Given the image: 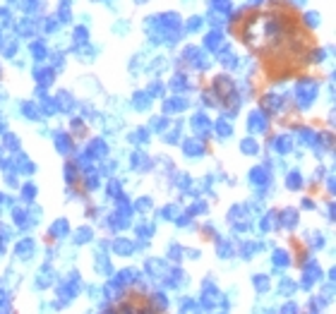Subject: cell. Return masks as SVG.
<instances>
[{
  "label": "cell",
  "mask_w": 336,
  "mask_h": 314,
  "mask_svg": "<svg viewBox=\"0 0 336 314\" xmlns=\"http://www.w3.org/2000/svg\"><path fill=\"white\" fill-rule=\"evenodd\" d=\"M231 29L254 56L262 58L264 72L272 82L291 79L312 63L315 36L283 0H272L267 10L243 8L233 17Z\"/></svg>",
  "instance_id": "1"
},
{
  "label": "cell",
  "mask_w": 336,
  "mask_h": 314,
  "mask_svg": "<svg viewBox=\"0 0 336 314\" xmlns=\"http://www.w3.org/2000/svg\"><path fill=\"white\" fill-rule=\"evenodd\" d=\"M295 96H298V106L300 108H310L312 101L317 99V82L315 79H303L295 89Z\"/></svg>",
  "instance_id": "2"
},
{
  "label": "cell",
  "mask_w": 336,
  "mask_h": 314,
  "mask_svg": "<svg viewBox=\"0 0 336 314\" xmlns=\"http://www.w3.org/2000/svg\"><path fill=\"white\" fill-rule=\"evenodd\" d=\"M319 278H322V268L317 266V261L303 264V288H312Z\"/></svg>",
  "instance_id": "3"
},
{
  "label": "cell",
  "mask_w": 336,
  "mask_h": 314,
  "mask_svg": "<svg viewBox=\"0 0 336 314\" xmlns=\"http://www.w3.org/2000/svg\"><path fill=\"white\" fill-rule=\"evenodd\" d=\"M259 103H262V111L264 113H279L283 106H286L283 96H279V94H264Z\"/></svg>",
  "instance_id": "4"
},
{
  "label": "cell",
  "mask_w": 336,
  "mask_h": 314,
  "mask_svg": "<svg viewBox=\"0 0 336 314\" xmlns=\"http://www.w3.org/2000/svg\"><path fill=\"white\" fill-rule=\"evenodd\" d=\"M247 125H250V132H267V127H269L267 113L264 111H252L250 113V118H247Z\"/></svg>",
  "instance_id": "5"
},
{
  "label": "cell",
  "mask_w": 336,
  "mask_h": 314,
  "mask_svg": "<svg viewBox=\"0 0 336 314\" xmlns=\"http://www.w3.org/2000/svg\"><path fill=\"white\" fill-rule=\"evenodd\" d=\"M182 151H185V156H202L207 151V147L200 139H185L182 142Z\"/></svg>",
  "instance_id": "6"
},
{
  "label": "cell",
  "mask_w": 336,
  "mask_h": 314,
  "mask_svg": "<svg viewBox=\"0 0 336 314\" xmlns=\"http://www.w3.org/2000/svg\"><path fill=\"white\" fill-rule=\"evenodd\" d=\"M34 77H36V82L41 86H51L55 79V72H53V67H36L34 70Z\"/></svg>",
  "instance_id": "7"
},
{
  "label": "cell",
  "mask_w": 336,
  "mask_h": 314,
  "mask_svg": "<svg viewBox=\"0 0 336 314\" xmlns=\"http://www.w3.org/2000/svg\"><path fill=\"white\" fill-rule=\"evenodd\" d=\"M192 127H195V132H200V134H209L211 132V120L204 115V113H197V115L192 118Z\"/></svg>",
  "instance_id": "8"
},
{
  "label": "cell",
  "mask_w": 336,
  "mask_h": 314,
  "mask_svg": "<svg viewBox=\"0 0 336 314\" xmlns=\"http://www.w3.org/2000/svg\"><path fill=\"white\" fill-rule=\"evenodd\" d=\"M276 216H279V221H281L283 228H295V226H298V211H295V209H283V211H279Z\"/></svg>",
  "instance_id": "9"
},
{
  "label": "cell",
  "mask_w": 336,
  "mask_h": 314,
  "mask_svg": "<svg viewBox=\"0 0 336 314\" xmlns=\"http://www.w3.org/2000/svg\"><path fill=\"white\" fill-rule=\"evenodd\" d=\"M110 250L116 252V254H123V257H127V254H132L135 252V245L130 240H125V238H118V240L110 242Z\"/></svg>",
  "instance_id": "10"
},
{
  "label": "cell",
  "mask_w": 336,
  "mask_h": 314,
  "mask_svg": "<svg viewBox=\"0 0 336 314\" xmlns=\"http://www.w3.org/2000/svg\"><path fill=\"white\" fill-rule=\"evenodd\" d=\"M55 144H58V151H60V154H70V151H74L72 137L65 134V132H58V134H55Z\"/></svg>",
  "instance_id": "11"
},
{
  "label": "cell",
  "mask_w": 336,
  "mask_h": 314,
  "mask_svg": "<svg viewBox=\"0 0 336 314\" xmlns=\"http://www.w3.org/2000/svg\"><path fill=\"white\" fill-rule=\"evenodd\" d=\"M221 41H223V34L221 31H207V36H204V48L207 51H216L218 46H221Z\"/></svg>",
  "instance_id": "12"
},
{
  "label": "cell",
  "mask_w": 336,
  "mask_h": 314,
  "mask_svg": "<svg viewBox=\"0 0 336 314\" xmlns=\"http://www.w3.org/2000/svg\"><path fill=\"white\" fill-rule=\"evenodd\" d=\"M15 254L22 259H27L29 254H34V240H29V238H24V240H19L17 245H15Z\"/></svg>",
  "instance_id": "13"
},
{
  "label": "cell",
  "mask_w": 336,
  "mask_h": 314,
  "mask_svg": "<svg viewBox=\"0 0 336 314\" xmlns=\"http://www.w3.org/2000/svg\"><path fill=\"white\" fill-rule=\"evenodd\" d=\"M185 108H188V101L180 99V96H178V99H166L164 101V111L166 113H180V111H185Z\"/></svg>",
  "instance_id": "14"
},
{
  "label": "cell",
  "mask_w": 336,
  "mask_h": 314,
  "mask_svg": "<svg viewBox=\"0 0 336 314\" xmlns=\"http://www.w3.org/2000/svg\"><path fill=\"white\" fill-rule=\"evenodd\" d=\"M87 154H89L91 158H103L106 156V142H103V139H94V142H89Z\"/></svg>",
  "instance_id": "15"
},
{
  "label": "cell",
  "mask_w": 336,
  "mask_h": 314,
  "mask_svg": "<svg viewBox=\"0 0 336 314\" xmlns=\"http://www.w3.org/2000/svg\"><path fill=\"white\" fill-rule=\"evenodd\" d=\"M250 180H252L254 185H269V173L264 170V166H257V168H252L250 170Z\"/></svg>",
  "instance_id": "16"
},
{
  "label": "cell",
  "mask_w": 336,
  "mask_h": 314,
  "mask_svg": "<svg viewBox=\"0 0 336 314\" xmlns=\"http://www.w3.org/2000/svg\"><path fill=\"white\" fill-rule=\"evenodd\" d=\"M67 231H70V226H67L65 218H60V221H55L53 226H51V235H53V238H65Z\"/></svg>",
  "instance_id": "17"
},
{
  "label": "cell",
  "mask_w": 336,
  "mask_h": 314,
  "mask_svg": "<svg viewBox=\"0 0 336 314\" xmlns=\"http://www.w3.org/2000/svg\"><path fill=\"white\" fill-rule=\"evenodd\" d=\"M132 101H135V106H137V111H144L146 106L152 103V96L146 92H137L135 96H132Z\"/></svg>",
  "instance_id": "18"
},
{
  "label": "cell",
  "mask_w": 336,
  "mask_h": 314,
  "mask_svg": "<svg viewBox=\"0 0 336 314\" xmlns=\"http://www.w3.org/2000/svg\"><path fill=\"white\" fill-rule=\"evenodd\" d=\"M72 240L77 242V245H84V242H91V228H80V231L72 233Z\"/></svg>",
  "instance_id": "19"
},
{
  "label": "cell",
  "mask_w": 336,
  "mask_h": 314,
  "mask_svg": "<svg viewBox=\"0 0 336 314\" xmlns=\"http://www.w3.org/2000/svg\"><path fill=\"white\" fill-rule=\"evenodd\" d=\"M240 151L247 154V156H254V154L259 151V144H257L254 139H243V142H240Z\"/></svg>",
  "instance_id": "20"
},
{
  "label": "cell",
  "mask_w": 336,
  "mask_h": 314,
  "mask_svg": "<svg viewBox=\"0 0 336 314\" xmlns=\"http://www.w3.org/2000/svg\"><path fill=\"white\" fill-rule=\"evenodd\" d=\"M31 56H34V60H44L48 56V48L41 41H31Z\"/></svg>",
  "instance_id": "21"
},
{
  "label": "cell",
  "mask_w": 336,
  "mask_h": 314,
  "mask_svg": "<svg viewBox=\"0 0 336 314\" xmlns=\"http://www.w3.org/2000/svg\"><path fill=\"white\" fill-rule=\"evenodd\" d=\"M190 86V82H188V77L185 74H175L171 79V89H175V92H185Z\"/></svg>",
  "instance_id": "22"
},
{
  "label": "cell",
  "mask_w": 336,
  "mask_h": 314,
  "mask_svg": "<svg viewBox=\"0 0 336 314\" xmlns=\"http://www.w3.org/2000/svg\"><path fill=\"white\" fill-rule=\"evenodd\" d=\"M274 144H276V151H279V154H288V151H291L293 149V142H291V137H279L276 139V142H274Z\"/></svg>",
  "instance_id": "23"
},
{
  "label": "cell",
  "mask_w": 336,
  "mask_h": 314,
  "mask_svg": "<svg viewBox=\"0 0 336 314\" xmlns=\"http://www.w3.org/2000/svg\"><path fill=\"white\" fill-rule=\"evenodd\" d=\"M58 108H63V111H72V99H70V94L67 92H60L58 94V101H55Z\"/></svg>",
  "instance_id": "24"
},
{
  "label": "cell",
  "mask_w": 336,
  "mask_h": 314,
  "mask_svg": "<svg viewBox=\"0 0 336 314\" xmlns=\"http://www.w3.org/2000/svg\"><path fill=\"white\" fill-rule=\"evenodd\" d=\"M216 132H218V137H231L233 134V127H231V122L226 118H221V120H216Z\"/></svg>",
  "instance_id": "25"
},
{
  "label": "cell",
  "mask_w": 336,
  "mask_h": 314,
  "mask_svg": "<svg viewBox=\"0 0 336 314\" xmlns=\"http://www.w3.org/2000/svg\"><path fill=\"white\" fill-rule=\"evenodd\" d=\"M274 264L276 266H286V264H291V254L286 250H276L274 252Z\"/></svg>",
  "instance_id": "26"
},
{
  "label": "cell",
  "mask_w": 336,
  "mask_h": 314,
  "mask_svg": "<svg viewBox=\"0 0 336 314\" xmlns=\"http://www.w3.org/2000/svg\"><path fill=\"white\" fill-rule=\"evenodd\" d=\"M218 60H221V65H223L226 70H231V67H236V65H238L236 56H233V53H231L228 48H226V53H221V56H218Z\"/></svg>",
  "instance_id": "27"
},
{
  "label": "cell",
  "mask_w": 336,
  "mask_h": 314,
  "mask_svg": "<svg viewBox=\"0 0 336 314\" xmlns=\"http://www.w3.org/2000/svg\"><path fill=\"white\" fill-rule=\"evenodd\" d=\"M146 271H152V274H166V264H161V259H149L146 261Z\"/></svg>",
  "instance_id": "28"
},
{
  "label": "cell",
  "mask_w": 336,
  "mask_h": 314,
  "mask_svg": "<svg viewBox=\"0 0 336 314\" xmlns=\"http://www.w3.org/2000/svg\"><path fill=\"white\" fill-rule=\"evenodd\" d=\"M17 170L19 173H34V163H31L27 156H19L17 158Z\"/></svg>",
  "instance_id": "29"
},
{
  "label": "cell",
  "mask_w": 336,
  "mask_h": 314,
  "mask_svg": "<svg viewBox=\"0 0 336 314\" xmlns=\"http://www.w3.org/2000/svg\"><path fill=\"white\" fill-rule=\"evenodd\" d=\"M132 163H137L135 168H139V170H146V168H152V161H149L144 154H135V156H132Z\"/></svg>",
  "instance_id": "30"
},
{
  "label": "cell",
  "mask_w": 336,
  "mask_h": 314,
  "mask_svg": "<svg viewBox=\"0 0 336 314\" xmlns=\"http://www.w3.org/2000/svg\"><path fill=\"white\" fill-rule=\"evenodd\" d=\"M286 185H288V190H300L303 187V175L300 173H291L288 180H286Z\"/></svg>",
  "instance_id": "31"
},
{
  "label": "cell",
  "mask_w": 336,
  "mask_h": 314,
  "mask_svg": "<svg viewBox=\"0 0 336 314\" xmlns=\"http://www.w3.org/2000/svg\"><path fill=\"white\" fill-rule=\"evenodd\" d=\"M211 8H214V12L226 15L228 10H231V0H211Z\"/></svg>",
  "instance_id": "32"
},
{
  "label": "cell",
  "mask_w": 336,
  "mask_h": 314,
  "mask_svg": "<svg viewBox=\"0 0 336 314\" xmlns=\"http://www.w3.org/2000/svg\"><path fill=\"white\" fill-rule=\"evenodd\" d=\"M303 24H308L310 29H315L319 24V15L317 12H305V15H303Z\"/></svg>",
  "instance_id": "33"
},
{
  "label": "cell",
  "mask_w": 336,
  "mask_h": 314,
  "mask_svg": "<svg viewBox=\"0 0 336 314\" xmlns=\"http://www.w3.org/2000/svg\"><path fill=\"white\" fill-rule=\"evenodd\" d=\"M65 180L70 185H74V180H77V163H67L65 166Z\"/></svg>",
  "instance_id": "34"
},
{
  "label": "cell",
  "mask_w": 336,
  "mask_h": 314,
  "mask_svg": "<svg viewBox=\"0 0 336 314\" xmlns=\"http://www.w3.org/2000/svg\"><path fill=\"white\" fill-rule=\"evenodd\" d=\"M254 288H257V293H264V290H269V276H254Z\"/></svg>",
  "instance_id": "35"
},
{
  "label": "cell",
  "mask_w": 336,
  "mask_h": 314,
  "mask_svg": "<svg viewBox=\"0 0 336 314\" xmlns=\"http://www.w3.org/2000/svg\"><path fill=\"white\" fill-rule=\"evenodd\" d=\"M274 218H276V211H269V213H267V216H264V218H262V223H259V228H262V231H272V228H274V226H272V223H274Z\"/></svg>",
  "instance_id": "36"
},
{
  "label": "cell",
  "mask_w": 336,
  "mask_h": 314,
  "mask_svg": "<svg viewBox=\"0 0 336 314\" xmlns=\"http://www.w3.org/2000/svg\"><path fill=\"white\" fill-rule=\"evenodd\" d=\"M22 197H24V199H27V202H31V199H34V197H36V187L31 185V183H27V185L22 187Z\"/></svg>",
  "instance_id": "37"
},
{
  "label": "cell",
  "mask_w": 336,
  "mask_h": 314,
  "mask_svg": "<svg viewBox=\"0 0 336 314\" xmlns=\"http://www.w3.org/2000/svg\"><path fill=\"white\" fill-rule=\"evenodd\" d=\"M5 144H8L10 151H17L19 149V139L15 137V134H10V132H5Z\"/></svg>",
  "instance_id": "38"
},
{
  "label": "cell",
  "mask_w": 336,
  "mask_h": 314,
  "mask_svg": "<svg viewBox=\"0 0 336 314\" xmlns=\"http://www.w3.org/2000/svg\"><path fill=\"white\" fill-rule=\"evenodd\" d=\"M22 108H24V115H27V118H34V120L39 118V111H36L39 106H36V103H24Z\"/></svg>",
  "instance_id": "39"
},
{
  "label": "cell",
  "mask_w": 336,
  "mask_h": 314,
  "mask_svg": "<svg viewBox=\"0 0 336 314\" xmlns=\"http://www.w3.org/2000/svg\"><path fill=\"white\" fill-rule=\"evenodd\" d=\"M233 254V247H231V242H218V257H231Z\"/></svg>",
  "instance_id": "40"
},
{
  "label": "cell",
  "mask_w": 336,
  "mask_h": 314,
  "mask_svg": "<svg viewBox=\"0 0 336 314\" xmlns=\"http://www.w3.org/2000/svg\"><path fill=\"white\" fill-rule=\"evenodd\" d=\"M207 209V204L204 202H195L192 206H188V216H197V213H202Z\"/></svg>",
  "instance_id": "41"
},
{
  "label": "cell",
  "mask_w": 336,
  "mask_h": 314,
  "mask_svg": "<svg viewBox=\"0 0 336 314\" xmlns=\"http://www.w3.org/2000/svg\"><path fill=\"white\" fill-rule=\"evenodd\" d=\"M12 218H15V223H17V226H29V223H27V213L22 211V209L12 211Z\"/></svg>",
  "instance_id": "42"
},
{
  "label": "cell",
  "mask_w": 336,
  "mask_h": 314,
  "mask_svg": "<svg viewBox=\"0 0 336 314\" xmlns=\"http://www.w3.org/2000/svg\"><path fill=\"white\" fill-rule=\"evenodd\" d=\"M200 27H202V19L200 17H190L188 22H185V29H188V31H197Z\"/></svg>",
  "instance_id": "43"
},
{
  "label": "cell",
  "mask_w": 336,
  "mask_h": 314,
  "mask_svg": "<svg viewBox=\"0 0 336 314\" xmlns=\"http://www.w3.org/2000/svg\"><path fill=\"white\" fill-rule=\"evenodd\" d=\"M197 53H200V51H197V48L195 46H188V48H182V60H195V56H197Z\"/></svg>",
  "instance_id": "44"
},
{
  "label": "cell",
  "mask_w": 336,
  "mask_h": 314,
  "mask_svg": "<svg viewBox=\"0 0 336 314\" xmlns=\"http://www.w3.org/2000/svg\"><path fill=\"white\" fill-rule=\"evenodd\" d=\"M17 29H19V34H24V36H29V34H31V31H34V24H31V22H19L17 24Z\"/></svg>",
  "instance_id": "45"
},
{
  "label": "cell",
  "mask_w": 336,
  "mask_h": 314,
  "mask_svg": "<svg viewBox=\"0 0 336 314\" xmlns=\"http://www.w3.org/2000/svg\"><path fill=\"white\" fill-rule=\"evenodd\" d=\"M279 288H281V293H286V295H291L293 290H295V283H291V278H283V281H281V286H279Z\"/></svg>",
  "instance_id": "46"
},
{
  "label": "cell",
  "mask_w": 336,
  "mask_h": 314,
  "mask_svg": "<svg viewBox=\"0 0 336 314\" xmlns=\"http://www.w3.org/2000/svg\"><path fill=\"white\" fill-rule=\"evenodd\" d=\"M118 194H120V183L110 180V183H108V197H113V199H116Z\"/></svg>",
  "instance_id": "47"
},
{
  "label": "cell",
  "mask_w": 336,
  "mask_h": 314,
  "mask_svg": "<svg viewBox=\"0 0 336 314\" xmlns=\"http://www.w3.org/2000/svg\"><path fill=\"white\" fill-rule=\"evenodd\" d=\"M74 41H77V43L87 41V29H84V27H77V29H74Z\"/></svg>",
  "instance_id": "48"
},
{
  "label": "cell",
  "mask_w": 336,
  "mask_h": 314,
  "mask_svg": "<svg viewBox=\"0 0 336 314\" xmlns=\"http://www.w3.org/2000/svg\"><path fill=\"white\" fill-rule=\"evenodd\" d=\"M137 209H139V211H149V209H152V199L142 197V199L137 202Z\"/></svg>",
  "instance_id": "49"
},
{
  "label": "cell",
  "mask_w": 336,
  "mask_h": 314,
  "mask_svg": "<svg viewBox=\"0 0 336 314\" xmlns=\"http://www.w3.org/2000/svg\"><path fill=\"white\" fill-rule=\"evenodd\" d=\"M168 254H171V259H175V261H178V259H180V254H182V250H180V247H178V245H171V250H168Z\"/></svg>",
  "instance_id": "50"
},
{
  "label": "cell",
  "mask_w": 336,
  "mask_h": 314,
  "mask_svg": "<svg viewBox=\"0 0 336 314\" xmlns=\"http://www.w3.org/2000/svg\"><path fill=\"white\" fill-rule=\"evenodd\" d=\"M72 129H74V134H84L87 129H84V122L82 120H74L72 122Z\"/></svg>",
  "instance_id": "51"
},
{
  "label": "cell",
  "mask_w": 336,
  "mask_h": 314,
  "mask_svg": "<svg viewBox=\"0 0 336 314\" xmlns=\"http://www.w3.org/2000/svg\"><path fill=\"white\" fill-rule=\"evenodd\" d=\"M175 211H178L175 206H166L164 211H161V216H164V218H173V216H175Z\"/></svg>",
  "instance_id": "52"
},
{
  "label": "cell",
  "mask_w": 336,
  "mask_h": 314,
  "mask_svg": "<svg viewBox=\"0 0 336 314\" xmlns=\"http://www.w3.org/2000/svg\"><path fill=\"white\" fill-rule=\"evenodd\" d=\"M99 187V177L94 175V177H87V190H96Z\"/></svg>",
  "instance_id": "53"
},
{
  "label": "cell",
  "mask_w": 336,
  "mask_h": 314,
  "mask_svg": "<svg viewBox=\"0 0 336 314\" xmlns=\"http://www.w3.org/2000/svg\"><path fill=\"white\" fill-rule=\"evenodd\" d=\"M240 252H243L245 257H250V254L254 252V245H252V242H247V245H243V247H240Z\"/></svg>",
  "instance_id": "54"
},
{
  "label": "cell",
  "mask_w": 336,
  "mask_h": 314,
  "mask_svg": "<svg viewBox=\"0 0 336 314\" xmlns=\"http://www.w3.org/2000/svg\"><path fill=\"white\" fill-rule=\"evenodd\" d=\"M46 31H55V27H58V22H55V19H46Z\"/></svg>",
  "instance_id": "55"
},
{
  "label": "cell",
  "mask_w": 336,
  "mask_h": 314,
  "mask_svg": "<svg viewBox=\"0 0 336 314\" xmlns=\"http://www.w3.org/2000/svg\"><path fill=\"white\" fill-rule=\"evenodd\" d=\"M17 53V43H8V48H5V56H15Z\"/></svg>",
  "instance_id": "56"
},
{
  "label": "cell",
  "mask_w": 336,
  "mask_h": 314,
  "mask_svg": "<svg viewBox=\"0 0 336 314\" xmlns=\"http://www.w3.org/2000/svg\"><path fill=\"white\" fill-rule=\"evenodd\" d=\"M295 309H298V307H295V305H293V302H288V305H286V307H283V312H295Z\"/></svg>",
  "instance_id": "57"
},
{
  "label": "cell",
  "mask_w": 336,
  "mask_h": 314,
  "mask_svg": "<svg viewBox=\"0 0 336 314\" xmlns=\"http://www.w3.org/2000/svg\"><path fill=\"white\" fill-rule=\"evenodd\" d=\"M3 132H5V122H0V134H3Z\"/></svg>",
  "instance_id": "58"
},
{
  "label": "cell",
  "mask_w": 336,
  "mask_h": 314,
  "mask_svg": "<svg viewBox=\"0 0 336 314\" xmlns=\"http://www.w3.org/2000/svg\"><path fill=\"white\" fill-rule=\"evenodd\" d=\"M135 3H137V5H142V3H146V0H135Z\"/></svg>",
  "instance_id": "59"
},
{
  "label": "cell",
  "mask_w": 336,
  "mask_h": 314,
  "mask_svg": "<svg viewBox=\"0 0 336 314\" xmlns=\"http://www.w3.org/2000/svg\"><path fill=\"white\" fill-rule=\"evenodd\" d=\"M250 3H262V0H250Z\"/></svg>",
  "instance_id": "60"
},
{
  "label": "cell",
  "mask_w": 336,
  "mask_h": 314,
  "mask_svg": "<svg viewBox=\"0 0 336 314\" xmlns=\"http://www.w3.org/2000/svg\"><path fill=\"white\" fill-rule=\"evenodd\" d=\"M295 3H305V0H295Z\"/></svg>",
  "instance_id": "61"
},
{
  "label": "cell",
  "mask_w": 336,
  "mask_h": 314,
  "mask_svg": "<svg viewBox=\"0 0 336 314\" xmlns=\"http://www.w3.org/2000/svg\"><path fill=\"white\" fill-rule=\"evenodd\" d=\"M0 41H3V36H0Z\"/></svg>",
  "instance_id": "62"
}]
</instances>
